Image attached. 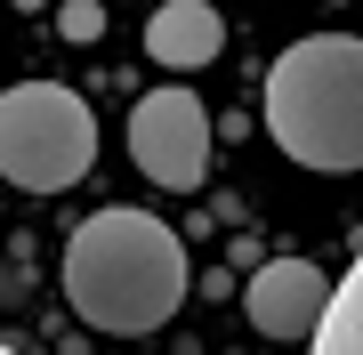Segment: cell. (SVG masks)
Here are the masks:
<instances>
[{
	"mask_svg": "<svg viewBox=\"0 0 363 355\" xmlns=\"http://www.w3.org/2000/svg\"><path fill=\"white\" fill-rule=\"evenodd\" d=\"M323 299H331V275L315 259H267L259 275H250V291H242V315L259 323L267 339L298 347L315 323H323Z\"/></svg>",
	"mask_w": 363,
	"mask_h": 355,
	"instance_id": "obj_5",
	"label": "cell"
},
{
	"mask_svg": "<svg viewBox=\"0 0 363 355\" xmlns=\"http://www.w3.org/2000/svg\"><path fill=\"white\" fill-rule=\"evenodd\" d=\"M315 355H363V275H331V299H323V323L307 331Z\"/></svg>",
	"mask_w": 363,
	"mask_h": 355,
	"instance_id": "obj_7",
	"label": "cell"
},
{
	"mask_svg": "<svg viewBox=\"0 0 363 355\" xmlns=\"http://www.w3.org/2000/svg\"><path fill=\"white\" fill-rule=\"evenodd\" d=\"M57 33H65V40H97L105 33V9H97V0H57Z\"/></svg>",
	"mask_w": 363,
	"mask_h": 355,
	"instance_id": "obj_8",
	"label": "cell"
},
{
	"mask_svg": "<svg viewBox=\"0 0 363 355\" xmlns=\"http://www.w3.org/2000/svg\"><path fill=\"white\" fill-rule=\"evenodd\" d=\"M145 49H154V65H169V73L210 65V57L226 49V16H218V0H162V9L145 16Z\"/></svg>",
	"mask_w": 363,
	"mask_h": 355,
	"instance_id": "obj_6",
	"label": "cell"
},
{
	"mask_svg": "<svg viewBox=\"0 0 363 355\" xmlns=\"http://www.w3.org/2000/svg\"><path fill=\"white\" fill-rule=\"evenodd\" d=\"M267 130L298 170L347 178L363 162V40L307 33L267 73Z\"/></svg>",
	"mask_w": 363,
	"mask_h": 355,
	"instance_id": "obj_2",
	"label": "cell"
},
{
	"mask_svg": "<svg viewBox=\"0 0 363 355\" xmlns=\"http://www.w3.org/2000/svg\"><path fill=\"white\" fill-rule=\"evenodd\" d=\"M0 355H16V347H0Z\"/></svg>",
	"mask_w": 363,
	"mask_h": 355,
	"instance_id": "obj_9",
	"label": "cell"
},
{
	"mask_svg": "<svg viewBox=\"0 0 363 355\" xmlns=\"http://www.w3.org/2000/svg\"><path fill=\"white\" fill-rule=\"evenodd\" d=\"M130 162L169 194H194L210 178V106L194 89H154L130 113Z\"/></svg>",
	"mask_w": 363,
	"mask_h": 355,
	"instance_id": "obj_4",
	"label": "cell"
},
{
	"mask_svg": "<svg viewBox=\"0 0 363 355\" xmlns=\"http://www.w3.org/2000/svg\"><path fill=\"white\" fill-rule=\"evenodd\" d=\"M97 162V113L65 81H16L0 89V178L25 194H65Z\"/></svg>",
	"mask_w": 363,
	"mask_h": 355,
	"instance_id": "obj_3",
	"label": "cell"
},
{
	"mask_svg": "<svg viewBox=\"0 0 363 355\" xmlns=\"http://www.w3.org/2000/svg\"><path fill=\"white\" fill-rule=\"evenodd\" d=\"M57 275H65V307L89 331L145 339V331H162L186 307L194 266H186L178 226H162L154 210H121V202H113V210L81 218L73 235H65Z\"/></svg>",
	"mask_w": 363,
	"mask_h": 355,
	"instance_id": "obj_1",
	"label": "cell"
}]
</instances>
